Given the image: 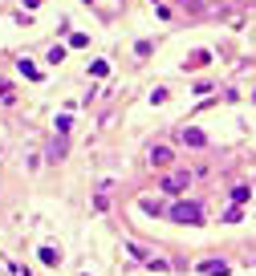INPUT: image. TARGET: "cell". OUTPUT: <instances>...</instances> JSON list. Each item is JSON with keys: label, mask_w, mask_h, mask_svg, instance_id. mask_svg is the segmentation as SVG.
Returning a JSON list of instances; mask_svg holds the SVG:
<instances>
[{"label": "cell", "mask_w": 256, "mask_h": 276, "mask_svg": "<svg viewBox=\"0 0 256 276\" xmlns=\"http://www.w3.org/2000/svg\"><path fill=\"white\" fill-rule=\"evenodd\" d=\"M0 94H4V81H0Z\"/></svg>", "instance_id": "obj_7"}, {"label": "cell", "mask_w": 256, "mask_h": 276, "mask_svg": "<svg viewBox=\"0 0 256 276\" xmlns=\"http://www.w3.org/2000/svg\"><path fill=\"white\" fill-rule=\"evenodd\" d=\"M183 142H187V146H204V134H200V130H183Z\"/></svg>", "instance_id": "obj_4"}, {"label": "cell", "mask_w": 256, "mask_h": 276, "mask_svg": "<svg viewBox=\"0 0 256 276\" xmlns=\"http://www.w3.org/2000/svg\"><path fill=\"white\" fill-rule=\"evenodd\" d=\"M21 73H25V77H37V65H33V61H25V57H21Z\"/></svg>", "instance_id": "obj_6"}, {"label": "cell", "mask_w": 256, "mask_h": 276, "mask_svg": "<svg viewBox=\"0 0 256 276\" xmlns=\"http://www.w3.org/2000/svg\"><path fill=\"white\" fill-rule=\"evenodd\" d=\"M167 216L175 223H204V207H200V203H175Z\"/></svg>", "instance_id": "obj_1"}, {"label": "cell", "mask_w": 256, "mask_h": 276, "mask_svg": "<svg viewBox=\"0 0 256 276\" xmlns=\"http://www.w3.org/2000/svg\"><path fill=\"white\" fill-rule=\"evenodd\" d=\"M187 183H191V175H183V171H175V175H167V179H163V191H171V195H175V191H183Z\"/></svg>", "instance_id": "obj_2"}, {"label": "cell", "mask_w": 256, "mask_h": 276, "mask_svg": "<svg viewBox=\"0 0 256 276\" xmlns=\"http://www.w3.org/2000/svg\"><path fill=\"white\" fill-rule=\"evenodd\" d=\"M200 272H204V276H228V264H224V260H204Z\"/></svg>", "instance_id": "obj_3"}, {"label": "cell", "mask_w": 256, "mask_h": 276, "mask_svg": "<svg viewBox=\"0 0 256 276\" xmlns=\"http://www.w3.org/2000/svg\"><path fill=\"white\" fill-rule=\"evenodd\" d=\"M41 260H45V264H57V260H61V252H53V248H41Z\"/></svg>", "instance_id": "obj_5"}]
</instances>
